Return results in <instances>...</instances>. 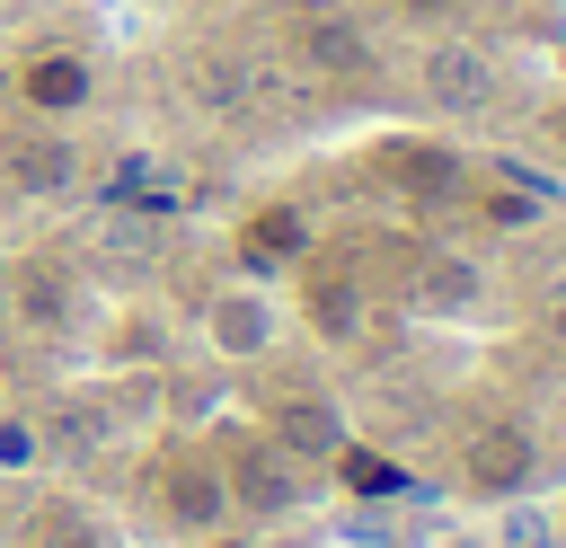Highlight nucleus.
I'll return each mask as SVG.
<instances>
[{
	"label": "nucleus",
	"mask_w": 566,
	"mask_h": 548,
	"mask_svg": "<svg viewBox=\"0 0 566 548\" xmlns=\"http://www.w3.org/2000/svg\"><path fill=\"white\" fill-rule=\"evenodd\" d=\"M416 88H424V106H433V115H478V106L495 97V53H486V44L442 35V44H424Z\"/></svg>",
	"instance_id": "nucleus-4"
},
{
	"label": "nucleus",
	"mask_w": 566,
	"mask_h": 548,
	"mask_svg": "<svg viewBox=\"0 0 566 548\" xmlns=\"http://www.w3.org/2000/svg\"><path fill=\"white\" fill-rule=\"evenodd\" d=\"M18 548H106V521L88 504H71V495H44V504H27Z\"/></svg>",
	"instance_id": "nucleus-13"
},
{
	"label": "nucleus",
	"mask_w": 566,
	"mask_h": 548,
	"mask_svg": "<svg viewBox=\"0 0 566 548\" xmlns=\"http://www.w3.org/2000/svg\"><path fill=\"white\" fill-rule=\"evenodd\" d=\"M407 301H416V318H469V309L486 301V274H478L460 247H424L416 274H407Z\"/></svg>",
	"instance_id": "nucleus-9"
},
{
	"label": "nucleus",
	"mask_w": 566,
	"mask_h": 548,
	"mask_svg": "<svg viewBox=\"0 0 566 548\" xmlns=\"http://www.w3.org/2000/svg\"><path fill=\"white\" fill-rule=\"evenodd\" d=\"M274 336H283V301L265 283H230L203 301V345L221 362H256V354H274Z\"/></svg>",
	"instance_id": "nucleus-3"
},
{
	"label": "nucleus",
	"mask_w": 566,
	"mask_h": 548,
	"mask_svg": "<svg viewBox=\"0 0 566 548\" xmlns=\"http://www.w3.org/2000/svg\"><path fill=\"white\" fill-rule=\"evenodd\" d=\"M292 53L318 71V80H371L380 71V44H371V27L354 18V9H301L292 18Z\"/></svg>",
	"instance_id": "nucleus-2"
},
{
	"label": "nucleus",
	"mask_w": 566,
	"mask_h": 548,
	"mask_svg": "<svg viewBox=\"0 0 566 548\" xmlns=\"http://www.w3.org/2000/svg\"><path fill=\"white\" fill-rule=\"evenodd\" d=\"M221 477H230V504H248V513H265V521H283V513L301 504V460H283L265 433H256V442H230V451H221Z\"/></svg>",
	"instance_id": "nucleus-8"
},
{
	"label": "nucleus",
	"mask_w": 566,
	"mask_h": 548,
	"mask_svg": "<svg viewBox=\"0 0 566 548\" xmlns=\"http://www.w3.org/2000/svg\"><path fill=\"white\" fill-rule=\"evenodd\" d=\"M433 548H495V539H486V530H442Z\"/></svg>",
	"instance_id": "nucleus-21"
},
{
	"label": "nucleus",
	"mask_w": 566,
	"mask_h": 548,
	"mask_svg": "<svg viewBox=\"0 0 566 548\" xmlns=\"http://www.w3.org/2000/svg\"><path fill=\"white\" fill-rule=\"evenodd\" d=\"M71 177H80V159H71V141L62 133H44V124H27V133H9L0 141V186H18V194H71Z\"/></svg>",
	"instance_id": "nucleus-10"
},
{
	"label": "nucleus",
	"mask_w": 566,
	"mask_h": 548,
	"mask_svg": "<svg viewBox=\"0 0 566 548\" xmlns=\"http://www.w3.org/2000/svg\"><path fill=\"white\" fill-rule=\"evenodd\" d=\"M195 88H203L212 106H239V62H221V53H212V62H195Z\"/></svg>",
	"instance_id": "nucleus-17"
},
{
	"label": "nucleus",
	"mask_w": 566,
	"mask_h": 548,
	"mask_svg": "<svg viewBox=\"0 0 566 548\" xmlns=\"http://www.w3.org/2000/svg\"><path fill=\"white\" fill-rule=\"evenodd\" d=\"M451 9H460V0H398L407 27H451Z\"/></svg>",
	"instance_id": "nucleus-18"
},
{
	"label": "nucleus",
	"mask_w": 566,
	"mask_h": 548,
	"mask_svg": "<svg viewBox=\"0 0 566 548\" xmlns=\"http://www.w3.org/2000/svg\"><path fill=\"white\" fill-rule=\"evenodd\" d=\"M239 256L265 274V265H301L310 256V221H301V203H265V212H248L239 221Z\"/></svg>",
	"instance_id": "nucleus-12"
},
{
	"label": "nucleus",
	"mask_w": 566,
	"mask_h": 548,
	"mask_svg": "<svg viewBox=\"0 0 566 548\" xmlns=\"http://www.w3.org/2000/svg\"><path fill=\"white\" fill-rule=\"evenodd\" d=\"M531 468H539V442H531V424H513V415H495V424H478V433L460 442V477H469L478 495H522Z\"/></svg>",
	"instance_id": "nucleus-7"
},
{
	"label": "nucleus",
	"mask_w": 566,
	"mask_h": 548,
	"mask_svg": "<svg viewBox=\"0 0 566 548\" xmlns=\"http://www.w3.org/2000/svg\"><path fill=\"white\" fill-rule=\"evenodd\" d=\"M539 336H548V354L566 362V301H548V318H539Z\"/></svg>",
	"instance_id": "nucleus-20"
},
{
	"label": "nucleus",
	"mask_w": 566,
	"mask_h": 548,
	"mask_svg": "<svg viewBox=\"0 0 566 548\" xmlns=\"http://www.w3.org/2000/svg\"><path fill=\"white\" fill-rule=\"evenodd\" d=\"M159 513H168V530H186V539L221 530V521L239 513V504H230L221 460H212V451H195V442H177V451L159 460Z\"/></svg>",
	"instance_id": "nucleus-1"
},
{
	"label": "nucleus",
	"mask_w": 566,
	"mask_h": 548,
	"mask_svg": "<svg viewBox=\"0 0 566 548\" xmlns=\"http://www.w3.org/2000/svg\"><path fill=\"white\" fill-rule=\"evenodd\" d=\"M389 177H398L416 203H442V194H460V159H451L442 141H398V150H389Z\"/></svg>",
	"instance_id": "nucleus-14"
},
{
	"label": "nucleus",
	"mask_w": 566,
	"mask_h": 548,
	"mask_svg": "<svg viewBox=\"0 0 566 548\" xmlns=\"http://www.w3.org/2000/svg\"><path fill=\"white\" fill-rule=\"evenodd\" d=\"M9 318H18L27 336H71V318H80L71 265H62V256H18V265H9Z\"/></svg>",
	"instance_id": "nucleus-5"
},
{
	"label": "nucleus",
	"mask_w": 566,
	"mask_h": 548,
	"mask_svg": "<svg viewBox=\"0 0 566 548\" xmlns=\"http://www.w3.org/2000/svg\"><path fill=\"white\" fill-rule=\"evenodd\" d=\"M301 318H310V336L354 345V336H363V274H354V265H310V283H301Z\"/></svg>",
	"instance_id": "nucleus-11"
},
{
	"label": "nucleus",
	"mask_w": 566,
	"mask_h": 548,
	"mask_svg": "<svg viewBox=\"0 0 566 548\" xmlns=\"http://www.w3.org/2000/svg\"><path fill=\"white\" fill-rule=\"evenodd\" d=\"M548 513H557V548H566V504H548Z\"/></svg>",
	"instance_id": "nucleus-22"
},
{
	"label": "nucleus",
	"mask_w": 566,
	"mask_h": 548,
	"mask_svg": "<svg viewBox=\"0 0 566 548\" xmlns=\"http://www.w3.org/2000/svg\"><path fill=\"white\" fill-rule=\"evenodd\" d=\"M486 539H495V548H557V513L531 504V495H504V513H495Z\"/></svg>",
	"instance_id": "nucleus-16"
},
{
	"label": "nucleus",
	"mask_w": 566,
	"mask_h": 548,
	"mask_svg": "<svg viewBox=\"0 0 566 548\" xmlns=\"http://www.w3.org/2000/svg\"><path fill=\"white\" fill-rule=\"evenodd\" d=\"M265 442H274L283 460H301V468H327V460L345 451V415H336V398L292 389V398L265 407Z\"/></svg>",
	"instance_id": "nucleus-6"
},
{
	"label": "nucleus",
	"mask_w": 566,
	"mask_h": 548,
	"mask_svg": "<svg viewBox=\"0 0 566 548\" xmlns=\"http://www.w3.org/2000/svg\"><path fill=\"white\" fill-rule=\"evenodd\" d=\"M0 460L27 468V460H35V433H27V424H0Z\"/></svg>",
	"instance_id": "nucleus-19"
},
{
	"label": "nucleus",
	"mask_w": 566,
	"mask_h": 548,
	"mask_svg": "<svg viewBox=\"0 0 566 548\" xmlns=\"http://www.w3.org/2000/svg\"><path fill=\"white\" fill-rule=\"evenodd\" d=\"M80 97H88V62L80 53H35L27 62V106L35 115H71Z\"/></svg>",
	"instance_id": "nucleus-15"
}]
</instances>
